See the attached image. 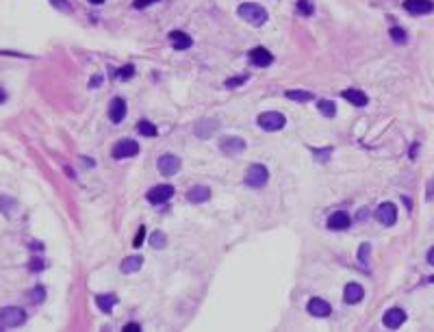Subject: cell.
Returning a JSON list of instances; mask_svg holds the SVG:
<instances>
[{"label":"cell","mask_w":434,"mask_h":332,"mask_svg":"<svg viewBox=\"0 0 434 332\" xmlns=\"http://www.w3.org/2000/svg\"><path fill=\"white\" fill-rule=\"evenodd\" d=\"M285 95L289 100H295V102H309V100H313V94L311 92H302V89H289Z\"/></svg>","instance_id":"obj_24"},{"label":"cell","mask_w":434,"mask_h":332,"mask_svg":"<svg viewBox=\"0 0 434 332\" xmlns=\"http://www.w3.org/2000/svg\"><path fill=\"white\" fill-rule=\"evenodd\" d=\"M96 304H98V308L102 310V313H111L113 310V306L118 304V295L109 293V295H96Z\"/></svg>","instance_id":"obj_21"},{"label":"cell","mask_w":434,"mask_h":332,"mask_svg":"<svg viewBox=\"0 0 434 332\" xmlns=\"http://www.w3.org/2000/svg\"><path fill=\"white\" fill-rule=\"evenodd\" d=\"M369 252H371V245H369V243H362V245H361V250H358V261H361L362 265H367Z\"/></svg>","instance_id":"obj_32"},{"label":"cell","mask_w":434,"mask_h":332,"mask_svg":"<svg viewBox=\"0 0 434 332\" xmlns=\"http://www.w3.org/2000/svg\"><path fill=\"white\" fill-rule=\"evenodd\" d=\"M209 198H211V189L206 187V185H195V187H191L189 191H187V200L193 202V204H202Z\"/></svg>","instance_id":"obj_15"},{"label":"cell","mask_w":434,"mask_h":332,"mask_svg":"<svg viewBox=\"0 0 434 332\" xmlns=\"http://www.w3.org/2000/svg\"><path fill=\"white\" fill-rule=\"evenodd\" d=\"M332 154V148H324V150H315V159L319 161H328V157Z\"/></svg>","instance_id":"obj_36"},{"label":"cell","mask_w":434,"mask_h":332,"mask_svg":"<svg viewBox=\"0 0 434 332\" xmlns=\"http://www.w3.org/2000/svg\"><path fill=\"white\" fill-rule=\"evenodd\" d=\"M180 159L174 157V154H163V157H159V161H156V167H159V172L163 176H174L176 172L180 169Z\"/></svg>","instance_id":"obj_6"},{"label":"cell","mask_w":434,"mask_h":332,"mask_svg":"<svg viewBox=\"0 0 434 332\" xmlns=\"http://www.w3.org/2000/svg\"><path fill=\"white\" fill-rule=\"evenodd\" d=\"M169 42H171V46H174L176 50H187V48L193 46V39H191L187 33H183V31H171L169 33Z\"/></svg>","instance_id":"obj_18"},{"label":"cell","mask_w":434,"mask_h":332,"mask_svg":"<svg viewBox=\"0 0 434 332\" xmlns=\"http://www.w3.org/2000/svg\"><path fill=\"white\" fill-rule=\"evenodd\" d=\"M250 61L252 65H256V68H267V65H271V61H274V57H271V52L263 46H256L250 50Z\"/></svg>","instance_id":"obj_10"},{"label":"cell","mask_w":434,"mask_h":332,"mask_svg":"<svg viewBox=\"0 0 434 332\" xmlns=\"http://www.w3.org/2000/svg\"><path fill=\"white\" fill-rule=\"evenodd\" d=\"M376 219L380 221L382 226H393V224L397 221V209H395V204H391V202L380 204V206H378V211H376Z\"/></svg>","instance_id":"obj_9"},{"label":"cell","mask_w":434,"mask_h":332,"mask_svg":"<svg viewBox=\"0 0 434 332\" xmlns=\"http://www.w3.org/2000/svg\"><path fill=\"white\" fill-rule=\"evenodd\" d=\"M297 11H300L302 16H313L315 7H313L311 0H300V2H297Z\"/></svg>","instance_id":"obj_29"},{"label":"cell","mask_w":434,"mask_h":332,"mask_svg":"<svg viewBox=\"0 0 434 332\" xmlns=\"http://www.w3.org/2000/svg\"><path fill=\"white\" fill-rule=\"evenodd\" d=\"M350 226H352V219L345 211H337L335 215L328 217V228L330 230H345V228H350Z\"/></svg>","instance_id":"obj_14"},{"label":"cell","mask_w":434,"mask_h":332,"mask_svg":"<svg viewBox=\"0 0 434 332\" xmlns=\"http://www.w3.org/2000/svg\"><path fill=\"white\" fill-rule=\"evenodd\" d=\"M50 4L57 7L59 11H63V13H72V4H70L68 0H50Z\"/></svg>","instance_id":"obj_31"},{"label":"cell","mask_w":434,"mask_h":332,"mask_svg":"<svg viewBox=\"0 0 434 332\" xmlns=\"http://www.w3.org/2000/svg\"><path fill=\"white\" fill-rule=\"evenodd\" d=\"M137 130H139L141 135H144V137H156V133H159L154 124L148 122V119H141V122L137 124Z\"/></svg>","instance_id":"obj_25"},{"label":"cell","mask_w":434,"mask_h":332,"mask_svg":"<svg viewBox=\"0 0 434 332\" xmlns=\"http://www.w3.org/2000/svg\"><path fill=\"white\" fill-rule=\"evenodd\" d=\"M428 200H434V180H430V185H428V193H426Z\"/></svg>","instance_id":"obj_39"},{"label":"cell","mask_w":434,"mask_h":332,"mask_svg":"<svg viewBox=\"0 0 434 332\" xmlns=\"http://www.w3.org/2000/svg\"><path fill=\"white\" fill-rule=\"evenodd\" d=\"M154 2H161V0H135L133 7L135 9H145V7H150V4H154Z\"/></svg>","instance_id":"obj_37"},{"label":"cell","mask_w":434,"mask_h":332,"mask_svg":"<svg viewBox=\"0 0 434 332\" xmlns=\"http://www.w3.org/2000/svg\"><path fill=\"white\" fill-rule=\"evenodd\" d=\"M89 2H92V4H102L104 0H89Z\"/></svg>","instance_id":"obj_44"},{"label":"cell","mask_w":434,"mask_h":332,"mask_svg":"<svg viewBox=\"0 0 434 332\" xmlns=\"http://www.w3.org/2000/svg\"><path fill=\"white\" fill-rule=\"evenodd\" d=\"M388 35H391V39H393L395 44H406V42H408L406 31H404V28H400V26H393L391 31H388Z\"/></svg>","instance_id":"obj_27"},{"label":"cell","mask_w":434,"mask_h":332,"mask_svg":"<svg viewBox=\"0 0 434 332\" xmlns=\"http://www.w3.org/2000/svg\"><path fill=\"white\" fill-rule=\"evenodd\" d=\"M174 195V187L171 185H156L148 191V202L150 204H163Z\"/></svg>","instance_id":"obj_7"},{"label":"cell","mask_w":434,"mask_h":332,"mask_svg":"<svg viewBox=\"0 0 434 332\" xmlns=\"http://www.w3.org/2000/svg\"><path fill=\"white\" fill-rule=\"evenodd\" d=\"M113 159L122 161V159H130V157H137L139 154V143L135 139H120L118 143L113 145Z\"/></svg>","instance_id":"obj_5"},{"label":"cell","mask_w":434,"mask_h":332,"mask_svg":"<svg viewBox=\"0 0 434 332\" xmlns=\"http://www.w3.org/2000/svg\"><path fill=\"white\" fill-rule=\"evenodd\" d=\"M133 74H135V68H133V65H126V68H122V70L118 72V76H120V78H130Z\"/></svg>","instance_id":"obj_35"},{"label":"cell","mask_w":434,"mask_h":332,"mask_svg":"<svg viewBox=\"0 0 434 332\" xmlns=\"http://www.w3.org/2000/svg\"><path fill=\"white\" fill-rule=\"evenodd\" d=\"M26 321V310L20 308V306H4L0 308V324L4 328H18Z\"/></svg>","instance_id":"obj_2"},{"label":"cell","mask_w":434,"mask_h":332,"mask_svg":"<svg viewBox=\"0 0 434 332\" xmlns=\"http://www.w3.org/2000/svg\"><path fill=\"white\" fill-rule=\"evenodd\" d=\"M309 313L313 315V317H328L332 313V308H330V304H328L326 300H319V298H313L311 302H309Z\"/></svg>","instance_id":"obj_16"},{"label":"cell","mask_w":434,"mask_h":332,"mask_svg":"<svg viewBox=\"0 0 434 332\" xmlns=\"http://www.w3.org/2000/svg\"><path fill=\"white\" fill-rule=\"evenodd\" d=\"M124 330H126V332H137V330H139V324H128V326H124Z\"/></svg>","instance_id":"obj_40"},{"label":"cell","mask_w":434,"mask_h":332,"mask_svg":"<svg viewBox=\"0 0 434 332\" xmlns=\"http://www.w3.org/2000/svg\"><path fill=\"white\" fill-rule=\"evenodd\" d=\"M245 80H248V76H235V78H228V80H226V87H228V89L239 87V85H243Z\"/></svg>","instance_id":"obj_34"},{"label":"cell","mask_w":434,"mask_h":332,"mask_svg":"<svg viewBox=\"0 0 434 332\" xmlns=\"http://www.w3.org/2000/svg\"><path fill=\"white\" fill-rule=\"evenodd\" d=\"M100 80H102V76H94V80L89 83V87H98L100 85Z\"/></svg>","instance_id":"obj_41"},{"label":"cell","mask_w":434,"mask_h":332,"mask_svg":"<svg viewBox=\"0 0 434 332\" xmlns=\"http://www.w3.org/2000/svg\"><path fill=\"white\" fill-rule=\"evenodd\" d=\"M285 124H287V118L282 113H278V111H267V113L259 115V126L263 130H269V133L285 128Z\"/></svg>","instance_id":"obj_4"},{"label":"cell","mask_w":434,"mask_h":332,"mask_svg":"<svg viewBox=\"0 0 434 332\" xmlns=\"http://www.w3.org/2000/svg\"><path fill=\"white\" fill-rule=\"evenodd\" d=\"M404 9L412 16H426L434 11V2L432 0H404Z\"/></svg>","instance_id":"obj_8"},{"label":"cell","mask_w":434,"mask_h":332,"mask_svg":"<svg viewBox=\"0 0 434 332\" xmlns=\"http://www.w3.org/2000/svg\"><path fill=\"white\" fill-rule=\"evenodd\" d=\"M404 321H406V313H404L402 308H388L385 313V317H382V324H385L386 328H391V330L400 328Z\"/></svg>","instance_id":"obj_12"},{"label":"cell","mask_w":434,"mask_h":332,"mask_svg":"<svg viewBox=\"0 0 434 332\" xmlns=\"http://www.w3.org/2000/svg\"><path fill=\"white\" fill-rule=\"evenodd\" d=\"M213 130H217V122H215V119H202L198 126H195V135L202 137V139H206L211 133H213Z\"/></svg>","instance_id":"obj_22"},{"label":"cell","mask_w":434,"mask_h":332,"mask_svg":"<svg viewBox=\"0 0 434 332\" xmlns=\"http://www.w3.org/2000/svg\"><path fill=\"white\" fill-rule=\"evenodd\" d=\"M341 95L347 100V102L354 104V107H365V104L369 102L367 94H365V92H361V89H345V92H343Z\"/></svg>","instance_id":"obj_19"},{"label":"cell","mask_w":434,"mask_h":332,"mask_svg":"<svg viewBox=\"0 0 434 332\" xmlns=\"http://www.w3.org/2000/svg\"><path fill=\"white\" fill-rule=\"evenodd\" d=\"M267 180H269V172H267V167L261 165V163L250 165L248 172H245V185H248V187L261 189V187L267 185Z\"/></svg>","instance_id":"obj_3"},{"label":"cell","mask_w":434,"mask_h":332,"mask_svg":"<svg viewBox=\"0 0 434 332\" xmlns=\"http://www.w3.org/2000/svg\"><path fill=\"white\" fill-rule=\"evenodd\" d=\"M31 269H33V271H39V269H44V261H42V259H33V263H31Z\"/></svg>","instance_id":"obj_38"},{"label":"cell","mask_w":434,"mask_h":332,"mask_svg":"<svg viewBox=\"0 0 434 332\" xmlns=\"http://www.w3.org/2000/svg\"><path fill=\"white\" fill-rule=\"evenodd\" d=\"M28 298H31V302H44V298H46V289L44 286H35V289H31V293H28Z\"/></svg>","instance_id":"obj_30"},{"label":"cell","mask_w":434,"mask_h":332,"mask_svg":"<svg viewBox=\"0 0 434 332\" xmlns=\"http://www.w3.org/2000/svg\"><path fill=\"white\" fill-rule=\"evenodd\" d=\"M4 100H7V94H4L2 89H0V102H4Z\"/></svg>","instance_id":"obj_43"},{"label":"cell","mask_w":434,"mask_h":332,"mask_svg":"<svg viewBox=\"0 0 434 332\" xmlns=\"http://www.w3.org/2000/svg\"><path fill=\"white\" fill-rule=\"evenodd\" d=\"M430 283H434V276H432V278H430Z\"/></svg>","instance_id":"obj_45"},{"label":"cell","mask_w":434,"mask_h":332,"mask_svg":"<svg viewBox=\"0 0 434 332\" xmlns=\"http://www.w3.org/2000/svg\"><path fill=\"white\" fill-rule=\"evenodd\" d=\"M124 115H126V100L118 95V98H113L109 104V118L113 124H120L124 119Z\"/></svg>","instance_id":"obj_13"},{"label":"cell","mask_w":434,"mask_h":332,"mask_svg":"<svg viewBox=\"0 0 434 332\" xmlns=\"http://www.w3.org/2000/svg\"><path fill=\"white\" fill-rule=\"evenodd\" d=\"M150 245H152L154 250H163L165 245H168V237H165V233H161V230L152 233V237H150Z\"/></svg>","instance_id":"obj_26"},{"label":"cell","mask_w":434,"mask_h":332,"mask_svg":"<svg viewBox=\"0 0 434 332\" xmlns=\"http://www.w3.org/2000/svg\"><path fill=\"white\" fill-rule=\"evenodd\" d=\"M144 239H145V226H141V228L137 230V235H135V239H133V245L135 248H141V245H144Z\"/></svg>","instance_id":"obj_33"},{"label":"cell","mask_w":434,"mask_h":332,"mask_svg":"<svg viewBox=\"0 0 434 332\" xmlns=\"http://www.w3.org/2000/svg\"><path fill=\"white\" fill-rule=\"evenodd\" d=\"M237 13H239V18H243L248 24H252V26H263V24L267 22V11L261 4H254V2H243L239 4V9H237Z\"/></svg>","instance_id":"obj_1"},{"label":"cell","mask_w":434,"mask_h":332,"mask_svg":"<svg viewBox=\"0 0 434 332\" xmlns=\"http://www.w3.org/2000/svg\"><path fill=\"white\" fill-rule=\"evenodd\" d=\"M141 265H144V259H141V256H128V259L122 261L120 269H122V274H135V271L141 269Z\"/></svg>","instance_id":"obj_20"},{"label":"cell","mask_w":434,"mask_h":332,"mask_svg":"<svg viewBox=\"0 0 434 332\" xmlns=\"http://www.w3.org/2000/svg\"><path fill=\"white\" fill-rule=\"evenodd\" d=\"M428 263L434 265V248H430V252H428Z\"/></svg>","instance_id":"obj_42"},{"label":"cell","mask_w":434,"mask_h":332,"mask_svg":"<svg viewBox=\"0 0 434 332\" xmlns=\"http://www.w3.org/2000/svg\"><path fill=\"white\" fill-rule=\"evenodd\" d=\"M362 295H365V289H362L361 285H356V283L345 285V291H343V300H345L347 304H358V302L362 300Z\"/></svg>","instance_id":"obj_17"},{"label":"cell","mask_w":434,"mask_h":332,"mask_svg":"<svg viewBox=\"0 0 434 332\" xmlns=\"http://www.w3.org/2000/svg\"><path fill=\"white\" fill-rule=\"evenodd\" d=\"M317 109L326 115V118H335L337 115V104L332 100H317Z\"/></svg>","instance_id":"obj_23"},{"label":"cell","mask_w":434,"mask_h":332,"mask_svg":"<svg viewBox=\"0 0 434 332\" xmlns=\"http://www.w3.org/2000/svg\"><path fill=\"white\" fill-rule=\"evenodd\" d=\"M219 148H221V152H224V154L235 157V154H239V152H243V150H245V142H243V139H239V137H224V139H221V143H219Z\"/></svg>","instance_id":"obj_11"},{"label":"cell","mask_w":434,"mask_h":332,"mask_svg":"<svg viewBox=\"0 0 434 332\" xmlns=\"http://www.w3.org/2000/svg\"><path fill=\"white\" fill-rule=\"evenodd\" d=\"M18 206V202L16 200H11V198H7V195H0V211H2V213H11V209H16Z\"/></svg>","instance_id":"obj_28"}]
</instances>
